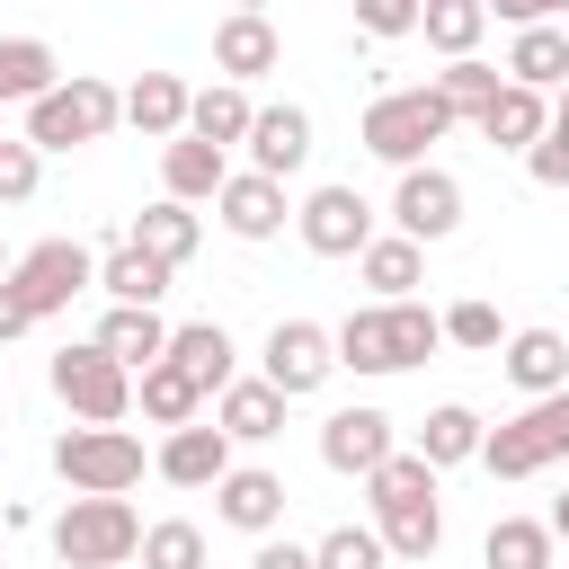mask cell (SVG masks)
<instances>
[{"label":"cell","instance_id":"cell-1","mask_svg":"<svg viewBox=\"0 0 569 569\" xmlns=\"http://www.w3.org/2000/svg\"><path fill=\"white\" fill-rule=\"evenodd\" d=\"M365 498H373V533H382V551L391 560H409V569H427L436 560V542H445V507H436V462L409 445H391L373 471H365Z\"/></svg>","mask_w":569,"mask_h":569},{"label":"cell","instance_id":"cell-2","mask_svg":"<svg viewBox=\"0 0 569 569\" xmlns=\"http://www.w3.org/2000/svg\"><path fill=\"white\" fill-rule=\"evenodd\" d=\"M116 124H124V89H107V80H89V71L53 80V89L27 107V142H36V151H80V142H107Z\"/></svg>","mask_w":569,"mask_h":569},{"label":"cell","instance_id":"cell-3","mask_svg":"<svg viewBox=\"0 0 569 569\" xmlns=\"http://www.w3.org/2000/svg\"><path fill=\"white\" fill-rule=\"evenodd\" d=\"M480 462H489L498 480H533V471L569 462V382H560V391H533L507 427H489V436H480Z\"/></svg>","mask_w":569,"mask_h":569},{"label":"cell","instance_id":"cell-4","mask_svg":"<svg viewBox=\"0 0 569 569\" xmlns=\"http://www.w3.org/2000/svg\"><path fill=\"white\" fill-rule=\"evenodd\" d=\"M133 551H142V516L124 498H80L71 489V507L53 516V560L62 569H124Z\"/></svg>","mask_w":569,"mask_h":569},{"label":"cell","instance_id":"cell-5","mask_svg":"<svg viewBox=\"0 0 569 569\" xmlns=\"http://www.w3.org/2000/svg\"><path fill=\"white\" fill-rule=\"evenodd\" d=\"M445 133H453V107L436 98V80H418V89H382V98L365 107V151L391 160V169L427 160V142H445Z\"/></svg>","mask_w":569,"mask_h":569},{"label":"cell","instance_id":"cell-6","mask_svg":"<svg viewBox=\"0 0 569 569\" xmlns=\"http://www.w3.org/2000/svg\"><path fill=\"white\" fill-rule=\"evenodd\" d=\"M89 284H98V258H89L80 240H36V249H18L9 276H0V293H9L27 320L71 311V293H89Z\"/></svg>","mask_w":569,"mask_h":569},{"label":"cell","instance_id":"cell-7","mask_svg":"<svg viewBox=\"0 0 569 569\" xmlns=\"http://www.w3.org/2000/svg\"><path fill=\"white\" fill-rule=\"evenodd\" d=\"M142 462H151V453H142L133 427H89V418H80L71 436H53V471H62L80 498H124V489L142 480Z\"/></svg>","mask_w":569,"mask_h":569},{"label":"cell","instance_id":"cell-8","mask_svg":"<svg viewBox=\"0 0 569 569\" xmlns=\"http://www.w3.org/2000/svg\"><path fill=\"white\" fill-rule=\"evenodd\" d=\"M53 400H62L71 418H89V427H124V409H133V373L89 338V347H62V356H53Z\"/></svg>","mask_w":569,"mask_h":569},{"label":"cell","instance_id":"cell-9","mask_svg":"<svg viewBox=\"0 0 569 569\" xmlns=\"http://www.w3.org/2000/svg\"><path fill=\"white\" fill-rule=\"evenodd\" d=\"M391 231H409L418 249H427V240H453V231H462V178L436 169V160H409L400 187H391Z\"/></svg>","mask_w":569,"mask_h":569},{"label":"cell","instance_id":"cell-10","mask_svg":"<svg viewBox=\"0 0 569 569\" xmlns=\"http://www.w3.org/2000/svg\"><path fill=\"white\" fill-rule=\"evenodd\" d=\"M258 373H267L284 400H311V391L338 373V347H329V329H320V320H276V329H267Z\"/></svg>","mask_w":569,"mask_h":569},{"label":"cell","instance_id":"cell-11","mask_svg":"<svg viewBox=\"0 0 569 569\" xmlns=\"http://www.w3.org/2000/svg\"><path fill=\"white\" fill-rule=\"evenodd\" d=\"M293 231H302L311 258H356V249L373 240V204H365L356 187H311L302 213H293Z\"/></svg>","mask_w":569,"mask_h":569},{"label":"cell","instance_id":"cell-12","mask_svg":"<svg viewBox=\"0 0 569 569\" xmlns=\"http://www.w3.org/2000/svg\"><path fill=\"white\" fill-rule=\"evenodd\" d=\"M213 213H222L231 240H276L293 204H284V178H267V169H231V178L213 187Z\"/></svg>","mask_w":569,"mask_h":569},{"label":"cell","instance_id":"cell-13","mask_svg":"<svg viewBox=\"0 0 569 569\" xmlns=\"http://www.w3.org/2000/svg\"><path fill=\"white\" fill-rule=\"evenodd\" d=\"M276 62H284V36H276L267 9H231V18L213 27V71H222V80L249 89V80H267Z\"/></svg>","mask_w":569,"mask_h":569},{"label":"cell","instance_id":"cell-14","mask_svg":"<svg viewBox=\"0 0 569 569\" xmlns=\"http://www.w3.org/2000/svg\"><path fill=\"white\" fill-rule=\"evenodd\" d=\"M151 471H160L169 489H213V480L231 471V436H222V427H204V418H187V427H169V436H160Z\"/></svg>","mask_w":569,"mask_h":569},{"label":"cell","instance_id":"cell-15","mask_svg":"<svg viewBox=\"0 0 569 569\" xmlns=\"http://www.w3.org/2000/svg\"><path fill=\"white\" fill-rule=\"evenodd\" d=\"M213 516H222L231 533H276V525H284V480L258 471V462H231V471L213 480Z\"/></svg>","mask_w":569,"mask_h":569},{"label":"cell","instance_id":"cell-16","mask_svg":"<svg viewBox=\"0 0 569 569\" xmlns=\"http://www.w3.org/2000/svg\"><path fill=\"white\" fill-rule=\"evenodd\" d=\"M213 427L231 436V445H267V436H284V391L267 382V373H231L222 391H213Z\"/></svg>","mask_w":569,"mask_h":569},{"label":"cell","instance_id":"cell-17","mask_svg":"<svg viewBox=\"0 0 569 569\" xmlns=\"http://www.w3.org/2000/svg\"><path fill=\"white\" fill-rule=\"evenodd\" d=\"M382 453H391V418H382V409H329V418H320V462H329V471L365 480Z\"/></svg>","mask_w":569,"mask_h":569},{"label":"cell","instance_id":"cell-18","mask_svg":"<svg viewBox=\"0 0 569 569\" xmlns=\"http://www.w3.org/2000/svg\"><path fill=\"white\" fill-rule=\"evenodd\" d=\"M471 124H480V142H498V151H533V142H542V124H551V98H542V89H525V80H498V89H489V107H480Z\"/></svg>","mask_w":569,"mask_h":569},{"label":"cell","instance_id":"cell-19","mask_svg":"<svg viewBox=\"0 0 569 569\" xmlns=\"http://www.w3.org/2000/svg\"><path fill=\"white\" fill-rule=\"evenodd\" d=\"M240 142H249V169H267V178H293V169L311 160V116H302L293 98H284V107H258Z\"/></svg>","mask_w":569,"mask_h":569},{"label":"cell","instance_id":"cell-20","mask_svg":"<svg viewBox=\"0 0 569 569\" xmlns=\"http://www.w3.org/2000/svg\"><path fill=\"white\" fill-rule=\"evenodd\" d=\"M222 178H231V151H222V142H204V133H169V142H160V187H169L178 204H204Z\"/></svg>","mask_w":569,"mask_h":569},{"label":"cell","instance_id":"cell-21","mask_svg":"<svg viewBox=\"0 0 569 569\" xmlns=\"http://www.w3.org/2000/svg\"><path fill=\"white\" fill-rule=\"evenodd\" d=\"M498 365H507V382L533 400V391H560L569 382V338L560 329H507L498 338Z\"/></svg>","mask_w":569,"mask_h":569},{"label":"cell","instance_id":"cell-22","mask_svg":"<svg viewBox=\"0 0 569 569\" xmlns=\"http://www.w3.org/2000/svg\"><path fill=\"white\" fill-rule=\"evenodd\" d=\"M169 276H178V267H169V258H151L142 240L98 249V293H107V302H160V293H169Z\"/></svg>","mask_w":569,"mask_h":569},{"label":"cell","instance_id":"cell-23","mask_svg":"<svg viewBox=\"0 0 569 569\" xmlns=\"http://www.w3.org/2000/svg\"><path fill=\"white\" fill-rule=\"evenodd\" d=\"M98 347H107L124 373H142V365L169 347V320H160V302H107V320H98Z\"/></svg>","mask_w":569,"mask_h":569},{"label":"cell","instance_id":"cell-24","mask_svg":"<svg viewBox=\"0 0 569 569\" xmlns=\"http://www.w3.org/2000/svg\"><path fill=\"white\" fill-rule=\"evenodd\" d=\"M124 124H133L142 142L187 133V80H178V71H142V80L124 89Z\"/></svg>","mask_w":569,"mask_h":569},{"label":"cell","instance_id":"cell-25","mask_svg":"<svg viewBox=\"0 0 569 569\" xmlns=\"http://www.w3.org/2000/svg\"><path fill=\"white\" fill-rule=\"evenodd\" d=\"M249 116H258V98H249L240 80H222V71H213L204 89H187V133H204V142H222V151L249 133Z\"/></svg>","mask_w":569,"mask_h":569},{"label":"cell","instance_id":"cell-26","mask_svg":"<svg viewBox=\"0 0 569 569\" xmlns=\"http://www.w3.org/2000/svg\"><path fill=\"white\" fill-rule=\"evenodd\" d=\"M356 276L373 284V302H400V293L427 276V249H418L409 231H373V240L356 249Z\"/></svg>","mask_w":569,"mask_h":569},{"label":"cell","instance_id":"cell-27","mask_svg":"<svg viewBox=\"0 0 569 569\" xmlns=\"http://www.w3.org/2000/svg\"><path fill=\"white\" fill-rule=\"evenodd\" d=\"M507 80H525V89H560L569 80V27H516V44H507V62H498Z\"/></svg>","mask_w":569,"mask_h":569},{"label":"cell","instance_id":"cell-28","mask_svg":"<svg viewBox=\"0 0 569 569\" xmlns=\"http://www.w3.org/2000/svg\"><path fill=\"white\" fill-rule=\"evenodd\" d=\"M133 400H142V418H151V427H187V418L204 409V382H196L187 365L151 356V365H142V382H133Z\"/></svg>","mask_w":569,"mask_h":569},{"label":"cell","instance_id":"cell-29","mask_svg":"<svg viewBox=\"0 0 569 569\" xmlns=\"http://www.w3.org/2000/svg\"><path fill=\"white\" fill-rule=\"evenodd\" d=\"M53 80H62V62L44 36H0V107H36Z\"/></svg>","mask_w":569,"mask_h":569},{"label":"cell","instance_id":"cell-30","mask_svg":"<svg viewBox=\"0 0 569 569\" xmlns=\"http://www.w3.org/2000/svg\"><path fill=\"white\" fill-rule=\"evenodd\" d=\"M169 365H187L196 382H204V400L231 382V329L222 320H187V329H169V347H160Z\"/></svg>","mask_w":569,"mask_h":569},{"label":"cell","instance_id":"cell-31","mask_svg":"<svg viewBox=\"0 0 569 569\" xmlns=\"http://www.w3.org/2000/svg\"><path fill=\"white\" fill-rule=\"evenodd\" d=\"M124 240H142L151 258L187 267V258H196V240H204V222H196V213H187L178 196H160V204H142V213H133V231H124Z\"/></svg>","mask_w":569,"mask_h":569},{"label":"cell","instance_id":"cell-32","mask_svg":"<svg viewBox=\"0 0 569 569\" xmlns=\"http://www.w3.org/2000/svg\"><path fill=\"white\" fill-rule=\"evenodd\" d=\"M480 409H462V400H445V409H427V427H418V453L436 462V471H453V462H480Z\"/></svg>","mask_w":569,"mask_h":569},{"label":"cell","instance_id":"cell-33","mask_svg":"<svg viewBox=\"0 0 569 569\" xmlns=\"http://www.w3.org/2000/svg\"><path fill=\"white\" fill-rule=\"evenodd\" d=\"M418 36L453 62V53H480V36H489V9L480 0H418Z\"/></svg>","mask_w":569,"mask_h":569},{"label":"cell","instance_id":"cell-34","mask_svg":"<svg viewBox=\"0 0 569 569\" xmlns=\"http://www.w3.org/2000/svg\"><path fill=\"white\" fill-rule=\"evenodd\" d=\"M480 560H489V569H551V525H533V516H498L489 542H480Z\"/></svg>","mask_w":569,"mask_h":569},{"label":"cell","instance_id":"cell-35","mask_svg":"<svg viewBox=\"0 0 569 569\" xmlns=\"http://www.w3.org/2000/svg\"><path fill=\"white\" fill-rule=\"evenodd\" d=\"M498 80H507L498 62H480V53H453V62L436 71V98H445V107H453V124H462V116H480V107H489V89H498Z\"/></svg>","mask_w":569,"mask_h":569},{"label":"cell","instance_id":"cell-36","mask_svg":"<svg viewBox=\"0 0 569 569\" xmlns=\"http://www.w3.org/2000/svg\"><path fill=\"white\" fill-rule=\"evenodd\" d=\"M142 569H204V533L187 525V516H169V525H142V551H133Z\"/></svg>","mask_w":569,"mask_h":569},{"label":"cell","instance_id":"cell-37","mask_svg":"<svg viewBox=\"0 0 569 569\" xmlns=\"http://www.w3.org/2000/svg\"><path fill=\"white\" fill-rule=\"evenodd\" d=\"M391 551H382V533L373 525H329L320 542H311V569H382Z\"/></svg>","mask_w":569,"mask_h":569},{"label":"cell","instance_id":"cell-38","mask_svg":"<svg viewBox=\"0 0 569 569\" xmlns=\"http://www.w3.org/2000/svg\"><path fill=\"white\" fill-rule=\"evenodd\" d=\"M436 329H445V347H471V356H498V338H507L498 311H489L480 293H462L453 311H436Z\"/></svg>","mask_w":569,"mask_h":569},{"label":"cell","instance_id":"cell-39","mask_svg":"<svg viewBox=\"0 0 569 569\" xmlns=\"http://www.w3.org/2000/svg\"><path fill=\"white\" fill-rule=\"evenodd\" d=\"M36 178H44V151H36L27 133H18V142L0 133V204H27V196H36Z\"/></svg>","mask_w":569,"mask_h":569},{"label":"cell","instance_id":"cell-40","mask_svg":"<svg viewBox=\"0 0 569 569\" xmlns=\"http://www.w3.org/2000/svg\"><path fill=\"white\" fill-rule=\"evenodd\" d=\"M525 178L533 187H569V124H542V142L525 151Z\"/></svg>","mask_w":569,"mask_h":569},{"label":"cell","instance_id":"cell-41","mask_svg":"<svg viewBox=\"0 0 569 569\" xmlns=\"http://www.w3.org/2000/svg\"><path fill=\"white\" fill-rule=\"evenodd\" d=\"M365 36H418V0H347Z\"/></svg>","mask_w":569,"mask_h":569},{"label":"cell","instance_id":"cell-42","mask_svg":"<svg viewBox=\"0 0 569 569\" xmlns=\"http://www.w3.org/2000/svg\"><path fill=\"white\" fill-rule=\"evenodd\" d=\"M249 569H311V551H302V542H276V533H258Z\"/></svg>","mask_w":569,"mask_h":569},{"label":"cell","instance_id":"cell-43","mask_svg":"<svg viewBox=\"0 0 569 569\" xmlns=\"http://www.w3.org/2000/svg\"><path fill=\"white\" fill-rule=\"evenodd\" d=\"M489 18H507V27H542L551 9H569V0H480Z\"/></svg>","mask_w":569,"mask_h":569},{"label":"cell","instance_id":"cell-44","mask_svg":"<svg viewBox=\"0 0 569 569\" xmlns=\"http://www.w3.org/2000/svg\"><path fill=\"white\" fill-rule=\"evenodd\" d=\"M551 542H569V489H560V507H551Z\"/></svg>","mask_w":569,"mask_h":569},{"label":"cell","instance_id":"cell-45","mask_svg":"<svg viewBox=\"0 0 569 569\" xmlns=\"http://www.w3.org/2000/svg\"><path fill=\"white\" fill-rule=\"evenodd\" d=\"M551 124H569V80H560V98H551Z\"/></svg>","mask_w":569,"mask_h":569},{"label":"cell","instance_id":"cell-46","mask_svg":"<svg viewBox=\"0 0 569 569\" xmlns=\"http://www.w3.org/2000/svg\"><path fill=\"white\" fill-rule=\"evenodd\" d=\"M231 9H267V0H231Z\"/></svg>","mask_w":569,"mask_h":569},{"label":"cell","instance_id":"cell-47","mask_svg":"<svg viewBox=\"0 0 569 569\" xmlns=\"http://www.w3.org/2000/svg\"><path fill=\"white\" fill-rule=\"evenodd\" d=\"M0 276H9V249H0Z\"/></svg>","mask_w":569,"mask_h":569}]
</instances>
